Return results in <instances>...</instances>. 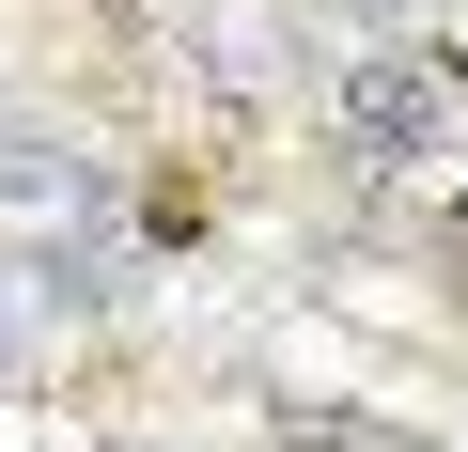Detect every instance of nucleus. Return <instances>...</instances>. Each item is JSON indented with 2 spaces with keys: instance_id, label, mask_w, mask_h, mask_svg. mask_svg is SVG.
<instances>
[{
  "instance_id": "nucleus-1",
  "label": "nucleus",
  "mask_w": 468,
  "mask_h": 452,
  "mask_svg": "<svg viewBox=\"0 0 468 452\" xmlns=\"http://www.w3.org/2000/svg\"><path fill=\"white\" fill-rule=\"evenodd\" d=\"M344 141H359L375 172L437 156V141H452V63H437V47H390V63H359V79H344Z\"/></svg>"
}]
</instances>
